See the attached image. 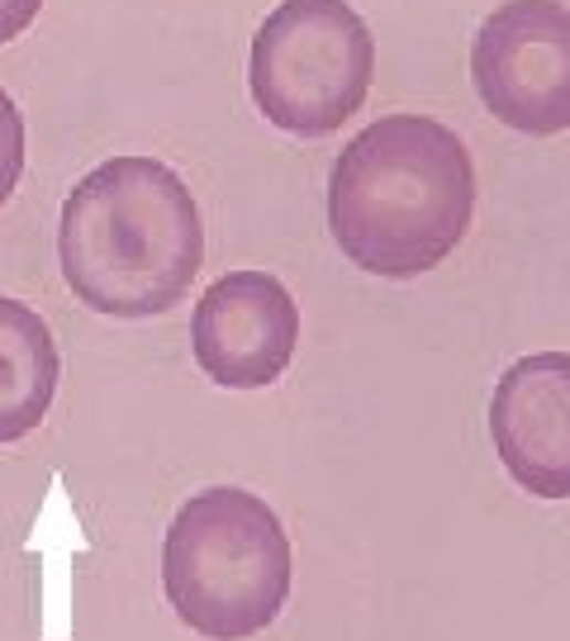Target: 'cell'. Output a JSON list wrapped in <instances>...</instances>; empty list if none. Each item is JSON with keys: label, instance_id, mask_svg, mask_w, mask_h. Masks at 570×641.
Masks as SVG:
<instances>
[{"label": "cell", "instance_id": "cell-1", "mask_svg": "<svg viewBox=\"0 0 570 641\" xmlns=\"http://www.w3.org/2000/svg\"><path fill=\"white\" fill-rule=\"evenodd\" d=\"M57 266L76 304L105 318H157L204 266V219L186 176L148 153L95 162L57 214Z\"/></svg>", "mask_w": 570, "mask_h": 641}, {"label": "cell", "instance_id": "cell-2", "mask_svg": "<svg viewBox=\"0 0 570 641\" xmlns=\"http://www.w3.org/2000/svg\"><path fill=\"white\" fill-rule=\"evenodd\" d=\"M475 210L466 143L428 115L367 124L328 171V233L352 266L414 281L462 248Z\"/></svg>", "mask_w": 570, "mask_h": 641}, {"label": "cell", "instance_id": "cell-3", "mask_svg": "<svg viewBox=\"0 0 570 641\" xmlns=\"http://www.w3.org/2000/svg\"><path fill=\"white\" fill-rule=\"evenodd\" d=\"M295 551L276 508L252 490L210 485L177 508L162 542V589L204 641H247L281 618Z\"/></svg>", "mask_w": 570, "mask_h": 641}, {"label": "cell", "instance_id": "cell-4", "mask_svg": "<svg viewBox=\"0 0 570 641\" xmlns=\"http://www.w3.org/2000/svg\"><path fill=\"white\" fill-rule=\"evenodd\" d=\"M376 39L352 0H281L252 34L247 91L262 119L291 138H328L361 109Z\"/></svg>", "mask_w": 570, "mask_h": 641}, {"label": "cell", "instance_id": "cell-5", "mask_svg": "<svg viewBox=\"0 0 570 641\" xmlns=\"http://www.w3.org/2000/svg\"><path fill=\"white\" fill-rule=\"evenodd\" d=\"M475 91L522 134L570 124V10L557 0H514L475 39Z\"/></svg>", "mask_w": 570, "mask_h": 641}, {"label": "cell", "instance_id": "cell-6", "mask_svg": "<svg viewBox=\"0 0 570 641\" xmlns=\"http://www.w3.org/2000/svg\"><path fill=\"white\" fill-rule=\"evenodd\" d=\"M299 347V304L272 271H224L190 314L196 366L224 390H266Z\"/></svg>", "mask_w": 570, "mask_h": 641}, {"label": "cell", "instance_id": "cell-7", "mask_svg": "<svg viewBox=\"0 0 570 641\" xmlns=\"http://www.w3.org/2000/svg\"><path fill=\"white\" fill-rule=\"evenodd\" d=\"M489 438L518 490L570 500V351L518 357L499 376Z\"/></svg>", "mask_w": 570, "mask_h": 641}, {"label": "cell", "instance_id": "cell-8", "mask_svg": "<svg viewBox=\"0 0 570 641\" xmlns=\"http://www.w3.org/2000/svg\"><path fill=\"white\" fill-rule=\"evenodd\" d=\"M62 351L39 309L0 295V446L39 432L57 399Z\"/></svg>", "mask_w": 570, "mask_h": 641}, {"label": "cell", "instance_id": "cell-9", "mask_svg": "<svg viewBox=\"0 0 570 641\" xmlns=\"http://www.w3.org/2000/svg\"><path fill=\"white\" fill-rule=\"evenodd\" d=\"M24 157H29V128H24V115H20V105H14V95L0 86V210H6L10 196L20 190Z\"/></svg>", "mask_w": 570, "mask_h": 641}, {"label": "cell", "instance_id": "cell-10", "mask_svg": "<svg viewBox=\"0 0 570 641\" xmlns=\"http://www.w3.org/2000/svg\"><path fill=\"white\" fill-rule=\"evenodd\" d=\"M43 0H0V43H14L29 24L39 20Z\"/></svg>", "mask_w": 570, "mask_h": 641}]
</instances>
